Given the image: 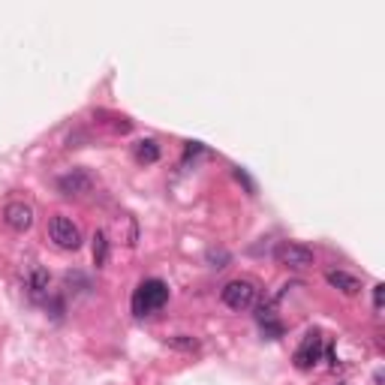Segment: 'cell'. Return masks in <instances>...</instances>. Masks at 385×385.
Here are the masks:
<instances>
[{"label":"cell","instance_id":"16","mask_svg":"<svg viewBox=\"0 0 385 385\" xmlns=\"http://www.w3.org/2000/svg\"><path fill=\"white\" fill-rule=\"evenodd\" d=\"M382 304H385V286L376 283V286H373V307L382 310Z\"/></svg>","mask_w":385,"mask_h":385},{"label":"cell","instance_id":"9","mask_svg":"<svg viewBox=\"0 0 385 385\" xmlns=\"http://www.w3.org/2000/svg\"><path fill=\"white\" fill-rule=\"evenodd\" d=\"M48 271L45 268H34L28 277V295H30V301H37V304H45L48 298H52V292H48Z\"/></svg>","mask_w":385,"mask_h":385},{"label":"cell","instance_id":"12","mask_svg":"<svg viewBox=\"0 0 385 385\" xmlns=\"http://www.w3.org/2000/svg\"><path fill=\"white\" fill-rule=\"evenodd\" d=\"M105 262H109V238H105V232L100 229V232L94 235V265L103 268Z\"/></svg>","mask_w":385,"mask_h":385},{"label":"cell","instance_id":"4","mask_svg":"<svg viewBox=\"0 0 385 385\" xmlns=\"http://www.w3.org/2000/svg\"><path fill=\"white\" fill-rule=\"evenodd\" d=\"M274 256L280 265L292 268V271H301V268H310L313 265V250L307 247V244H295V241H283L280 247L274 250Z\"/></svg>","mask_w":385,"mask_h":385},{"label":"cell","instance_id":"5","mask_svg":"<svg viewBox=\"0 0 385 385\" xmlns=\"http://www.w3.org/2000/svg\"><path fill=\"white\" fill-rule=\"evenodd\" d=\"M322 331H307V337L301 340V346L295 349V367L298 371H310L319 358H322Z\"/></svg>","mask_w":385,"mask_h":385},{"label":"cell","instance_id":"8","mask_svg":"<svg viewBox=\"0 0 385 385\" xmlns=\"http://www.w3.org/2000/svg\"><path fill=\"white\" fill-rule=\"evenodd\" d=\"M256 322L262 325V331H265L271 340L283 337V325H280V319H277V310H274L271 301H262V304L256 307Z\"/></svg>","mask_w":385,"mask_h":385},{"label":"cell","instance_id":"2","mask_svg":"<svg viewBox=\"0 0 385 385\" xmlns=\"http://www.w3.org/2000/svg\"><path fill=\"white\" fill-rule=\"evenodd\" d=\"M256 295H259L256 283L247 280V277H238V280H229L223 286L220 298H223V304L229 310H238V313H241V310H250L253 304H256Z\"/></svg>","mask_w":385,"mask_h":385},{"label":"cell","instance_id":"15","mask_svg":"<svg viewBox=\"0 0 385 385\" xmlns=\"http://www.w3.org/2000/svg\"><path fill=\"white\" fill-rule=\"evenodd\" d=\"M235 178H238V181H241L244 187H247V193H250V196L256 193V184L250 181V175H247V171H244V169H235Z\"/></svg>","mask_w":385,"mask_h":385},{"label":"cell","instance_id":"11","mask_svg":"<svg viewBox=\"0 0 385 385\" xmlns=\"http://www.w3.org/2000/svg\"><path fill=\"white\" fill-rule=\"evenodd\" d=\"M136 160L142 163V166L157 163L160 160V145L154 142V138H142V142H136Z\"/></svg>","mask_w":385,"mask_h":385},{"label":"cell","instance_id":"14","mask_svg":"<svg viewBox=\"0 0 385 385\" xmlns=\"http://www.w3.org/2000/svg\"><path fill=\"white\" fill-rule=\"evenodd\" d=\"M226 262H229V253L220 247V250H208V265L211 268H226Z\"/></svg>","mask_w":385,"mask_h":385},{"label":"cell","instance_id":"10","mask_svg":"<svg viewBox=\"0 0 385 385\" xmlns=\"http://www.w3.org/2000/svg\"><path fill=\"white\" fill-rule=\"evenodd\" d=\"M325 280H329V286H334V289H340L343 295H358V292H362L358 277H352L346 271H329V274H325Z\"/></svg>","mask_w":385,"mask_h":385},{"label":"cell","instance_id":"6","mask_svg":"<svg viewBox=\"0 0 385 385\" xmlns=\"http://www.w3.org/2000/svg\"><path fill=\"white\" fill-rule=\"evenodd\" d=\"M57 190H61L63 196H85L94 190V178L87 175L85 169H72L67 171V175L57 178Z\"/></svg>","mask_w":385,"mask_h":385},{"label":"cell","instance_id":"3","mask_svg":"<svg viewBox=\"0 0 385 385\" xmlns=\"http://www.w3.org/2000/svg\"><path fill=\"white\" fill-rule=\"evenodd\" d=\"M48 238H52L61 250H79L81 247V229L72 223L70 217L54 214L48 220Z\"/></svg>","mask_w":385,"mask_h":385},{"label":"cell","instance_id":"13","mask_svg":"<svg viewBox=\"0 0 385 385\" xmlns=\"http://www.w3.org/2000/svg\"><path fill=\"white\" fill-rule=\"evenodd\" d=\"M166 343H169V346H175V349H184V352H193V349H199V340H196V337H187V334H178V337H169Z\"/></svg>","mask_w":385,"mask_h":385},{"label":"cell","instance_id":"1","mask_svg":"<svg viewBox=\"0 0 385 385\" xmlns=\"http://www.w3.org/2000/svg\"><path fill=\"white\" fill-rule=\"evenodd\" d=\"M169 301V286L157 280V277H151V280H142L136 286L133 292V313L136 316H151L157 313V310L166 307Z\"/></svg>","mask_w":385,"mask_h":385},{"label":"cell","instance_id":"7","mask_svg":"<svg viewBox=\"0 0 385 385\" xmlns=\"http://www.w3.org/2000/svg\"><path fill=\"white\" fill-rule=\"evenodd\" d=\"M3 220L10 229H15V232H28V229L34 226V208H30L28 202H10L3 208Z\"/></svg>","mask_w":385,"mask_h":385}]
</instances>
